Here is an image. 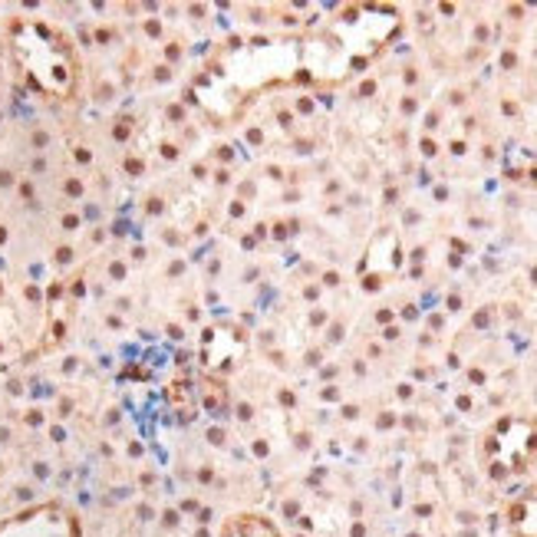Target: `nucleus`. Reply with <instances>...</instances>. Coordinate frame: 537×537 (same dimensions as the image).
<instances>
[{"label":"nucleus","mask_w":537,"mask_h":537,"mask_svg":"<svg viewBox=\"0 0 537 537\" xmlns=\"http://www.w3.org/2000/svg\"><path fill=\"white\" fill-rule=\"evenodd\" d=\"M221 537H284V534L264 514H234L224 521Z\"/></svg>","instance_id":"7ed1b4c3"},{"label":"nucleus","mask_w":537,"mask_h":537,"mask_svg":"<svg viewBox=\"0 0 537 537\" xmlns=\"http://www.w3.org/2000/svg\"><path fill=\"white\" fill-rule=\"evenodd\" d=\"M79 517L60 501L33 504L27 511L4 517L0 521V537H79Z\"/></svg>","instance_id":"f03ea898"},{"label":"nucleus","mask_w":537,"mask_h":537,"mask_svg":"<svg viewBox=\"0 0 537 537\" xmlns=\"http://www.w3.org/2000/svg\"><path fill=\"white\" fill-rule=\"evenodd\" d=\"M507 524H511L514 537H537V488L527 491L521 501H514Z\"/></svg>","instance_id":"20e7f679"},{"label":"nucleus","mask_w":537,"mask_h":537,"mask_svg":"<svg viewBox=\"0 0 537 537\" xmlns=\"http://www.w3.org/2000/svg\"><path fill=\"white\" fill-rule=\"evenodd\" d=\"M10 50L20 73L37 93H47L53 99H66L76 93L79 63L63 33H56L40 20H24L10 33Z\"/></svg>","instance_id":"f257e3e1"}]
</instances>
